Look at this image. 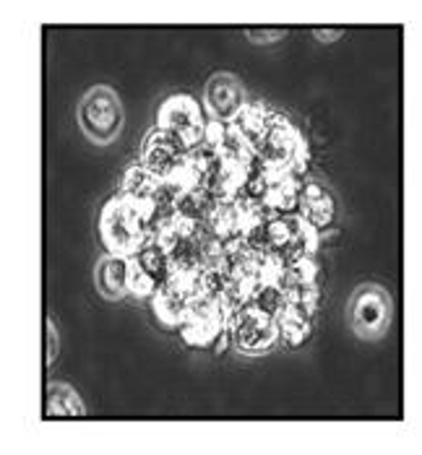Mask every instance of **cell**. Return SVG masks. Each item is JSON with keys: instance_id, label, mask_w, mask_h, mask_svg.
I'll return each mask as SVG.
<instances>
[{"instance_id": "1", "label": "cell", "mask_w": 422, "mask_h": 455, "mask_svg": "<svg viewBox=\"0 0 422 455\" xmlns=\"http://www.w3.org/2000/svg\"><path fill=\"white\" fill-rule=\"evenodd\" d=\"M100 237L110 255L134 258L154 240V201L131 198L126 193L110 198L100 216Z\"/></svg>"}, {"instance_id": "4", "label": "cell", "mask_w": 422, "mask_h": 455, "mask_svg": "<svg viewBox=\"0 0 422 455\" xmlns=\"http://www.w3.org/2000/svg\"><path fill=\"white\" fill-rule=\"evenodd\" d=\"M157 128L167 131V133H175L177 139H183L188 143V148L199 140H204L207 133V120H204V112L199 102L188 94H175V97H167L159 112H157Z\"/></svg>"}, {"instance_id": "10", "label": "cell", "mask_w": 422, "mask_h": 455, "mask_svg": "<svg viewBox=\"0 0 422 455\" xmlns=\"http://www.w3.org/2000/svg\"><path fill=\"white\" fill-rule=\"evenodd\" d=\"M128 274H131V258L123 255H107L97 266V286L105 299L128 297Z\"/></svg>"}, {"instance_id": "19", "label": "cell", "mask_w": 422, "mask_h": 455, "mask_svg": "<svg viewBox=\"0 0 422 455\" xmlns=\"http://www.w3.org/2000/svg\"><path fill=\"white\" fill-rule=\"evenodd\" d=\"M246 35L250 36L253 42L266 44V42H277L280 36L287 35V29H266V27H256V29H246Z\"/></svg>"}, {"instance_id": "6", "label": "cell", "mask_w": 422, "mask_h": 455, "mask_svg": "<svg viewBox=\"0 0 422 455\" xmlns=\"http://www.w3.org/2000/svg\"><path fill=\"white\" fill-rule=\"evenodd\" d=\"M188 143L177 139L175 133H167L162 128H154L141 146V164L159 177H170L175 167L185 159Z\"/></svg>"}, {"instance_id": "8", "label": "cell", "mask_w": 422, "mask_h": 455, "mask_svg": "<svg viewBox=\"0 0 422 455\" xmlns=\"http://www.w3.org/2000/svg\"><path fill=\"white\" fill-rule=\"evenodd\" d=\"M388 313L391 307H388L386 294L376 286H368L357 291L352 302V325L362 336H378L386 328Z\"/></svg>"}, {"instance_id": "3", "label": "cell", "mask_w": 422, "mask_h": 455, "mask_svg": "<svg viewBox=\"0 0 422 455\" xmlns=\"http://www.w3.org/2000/svg\"><path fill=\"white\" fill-rule=\"evenodd\" d=\"M78 120L81 131L94 140V143H110L118 139L123 128V107L112 89L97 86L92 89L78 107Z\"/></svg>"}, {"instance_id": "20", "label": "cell", "mask_w": 422, "mask_h": 455, "mask_svg": "<svg viewBox=\"0 0 422 455\" xmlns=\"http://www.w3.org/2000/svg\"><path fill=\"white\" fill-rule=\"evenodd\" d=\"M339 35H342V29H316V36H321V39H334Z\"/></svg>"}, {"instance_id": "12", "label": "cell", "mask_w": 422, "mask_h": 455, "mask_svg": "<svg viewBox=\"0 0 422 455\" xmlns=\"http://www.w3.org/2000/svg\"><path fill=\"white\" fill-rule=\"evenodd\" d=\"M45 414L50 419H81L86 414L78 393L66 383H55L47 387V401H45Z\"/></svg>"}, {"instance_id": "16", "label": "cell", "mask_w": 422, "mask_h": 455, "mask_svg": "<svg viewBox=\"0 0 422 455\" xmlns=\"http://www.w3.org/2000/svg\"><path fill=\"white\" fill-rule=\"evenodd\" d=\"M300 190H303V188L297 185L295 175L281 177V180H274V182L269 185V193H266L264 204L272 211H277V213H289L292 209H297Z\"/></svg>"}, {"instance_id": "9", "label": "cell", "mask_w": 422, "mask_h": 455, "mask_svg": "<svg viewBox=\"0 0 422 455\" xmlns=\"http://www.w3.org/2000/svg\"><path fill=\"white\" fill-rule=\"evenodd\" d=\"M191 302H193V299H191L185 291H180L173 281L162 283V286L157 289V294L151 297L154 315H157V320H159L162 325H167V328H183Z\"/></svg>"}, {"instance_id": "11", "label": "cell", "mask_w": 422, "mask_h": 455, "mask_svg": "<svg viewBox=\"0 0 422 455\" xmlns=\"http://www.w3.org/2000/svg\"><path fill=\"white\" fill-rule=\"evenodd\" d=\"M297 213L313 229H323L334 219V201H331V196L321 185H305L300 190V198H297Z\"/></svg>"}, {"instance_id": "7", "label": "cell", "mask_w": 422, "mask_h": 455, "mask_svg": "<svg viewBox=\"0 0 422 455\" xmlns=\"http://www.w3.org/2000/svg\"><path fill=\"white\" fill-rule=\"evenodd\" d=\"M207 109H209L211 120L235 123L238 115L246 109V94L240 84L227 73L211 76L207 84Z\"/></svg>"}, {"instance_id": "2", "label": "cell", "mask_w": 422, "mask_h": 455, "mask_svg": "<svg viewBox=\"0 0 422 455\" xmlns=\"http://www.w3.org/2000/svg\"><path fill=\"white\" fill-rule=\"evenodd\" d=\"M180 331L191 347L222 349V339L230 333V315L219 299H214L209 294H201L188 305V315H185V323Z\"/></svg>"}, {"instance_id": "17", "label": "cell", "mask_w": 422, "mask_h": 455, "mask_svg": "<svg viewBox=\"0 0 422 455\" xmlns=\"http://www.w3.org/2000/svg\"><path fill=\"white\" fill-rule=\"evenodd\" d=\"M157 281L151 279L139 263L131 258V274H128V297H136V299H151L157 294Z\"/></svg>"}, {"instance_id": "15", "label": "cell", "mask_w": 422, "mask_h": 455, "mask_svg": "<svg viewBox=\"0 0 422 455\" xmlns=\"http://www.w3.org/2000/svg\"><path fill=\"white\" fill-rule=\"evenodd\" d=\"M277 331H280V339L289 347H300L308 333H311V315L295 310V307H284L280 315H277Z\"/></svg>"}, {"instance_id": "5", "label": "cell", "mask_w": 422, "mask_h": 455, "mask_svg": "<svg viewBox=\"0 0 422 455\" xmlns=\"http://www.w3.org/2000/svg\"><path fill=\"white\" fill-rule=\"evenodd\" d=\"M230 333L243 351L269 349L280 336L277 320L264 313L256 302H248L238 313L230 315Z\"/></svg>"}, {"instance_id": "14", "label": "cell", "mask_w": 422, "mask_h": 455, "mask_svg": "<svg viewBox=\"0 0 422 455\" xmlns=\"http://www.w3.org/2000/svg\"><path fill=\"white\" fill-rule=\"evenodd\" d=\"M162 185H165V177L154 175V172H149L143 164L139 167H131L126 177H123V190L120 193H126V196H131V198H141V201H151L159 190H162Z\"/></svg>"}, {"instance_id": "18", "label": "cell", "mask_w": 422, "mask_h": 455, "mask_svg": "<svg viewBox=\"0 0 422 455\" xmlns=\"http://www.w3.org/2000/svg\"><path fill=\"white\" fill-rule=\"evenodd\" d=\"M55 359H58V331H55V323L47 317L45 320V364L50 367Z\"/></svg>"}, {"instance_id": "13", "label": "cell", "mask_w": 422, "mask_h": 455, "mask_svg": "<svg viewBox=\"0 0 422 455\" xmlns=\"http://www.w3.org/2000/svg\"><path fill=\"white\" fill-rule=\"evenodd\" d=\"M134 260L139 263L141 268H143L151 279L157 281V286L167 283V281L173 279V274H175L173 255L159 245L157 240H151L149 245H143V250H141L139 255H134Z\"/></svg>"}]
</instances>
